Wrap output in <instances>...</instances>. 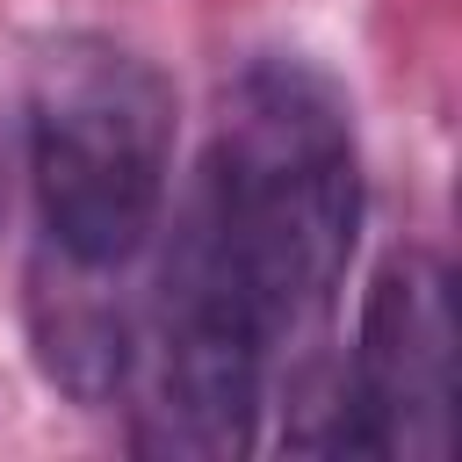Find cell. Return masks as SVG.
<instances>
[{
  "instance_id": "1",
  "label": "cell",
  "mask_w": 462,
  "mask_h": 462,
  "mask_svg": "<svg viewBox=\"0 0 462 462\" xmlns=\"http://www.w3.org/2000/svg\"><path fill=\"white\" fill-rule=\"evenodd\" d=\"M188 188L231 245L274 354H310L361 238V144L339 79L289 51L245 58Z\"/></svg>"
},
{
  "instance_id": "2",
  "label": "cell",
  "mask_w": 462,
  "mask_h": 462,
  "mask_svg": "<svg viewBox=\"0 0 462 462\" xmlns=\"http://www.w3.org/2000/svg\"><path fill=\"white\" fill-rule=\"evenodd\" d=\"M173 79L116 36H58L29 72V180L43 245L123 274L166 209Z\"/></svg>"
},
{
  "instance_id": "3",
  "label": "cell",
  "mask_w": 462,
  "mask_h": 462,
  "mask_svg": "<svg viewBox=\"0 0 462 462\" xmlns=\"http://www.w3.org/2000/svg\"><path fill=\"white\" fill-rule=\"evenodd\" d=\"M267 318L217 238L195 188L173 209V238L159 260V303H152V404H144V448L159 455H245L267 397Z\"/></svg>"
},
{
  "instance_id": "4",
  "label": "cell",
  "mask_w": 462,
  "mask_h": 462,
  "mask_svg": "<svg viewBox=\"0 0 462 462\" xmlns=\"http://www.w3.org/2000/svg\"><path fill=\"white\" fill-rule=\"evenodd\" d=\"M455 282L426 245L383 260L346 375L332 383V455L440 462L455 448Z\"/></svg>"
},
{
  "instance_id": "5",
  "label": "cell",
  "mask_w": 462,
  "mask_h": 462,
  "mask_svg": "<svg viewBox=\"0 0 462 462\" xmlns=\"http://www.w3.org/2000/svg\"><path fill=\"white\" fill-rule=\"evenodd\" d=\"M29 346L36 368L72 397V404H108L130 368H137V325L123 289H108V267H79L65 253H36L29 260Z\"/></svg>"
}]
</instances>
